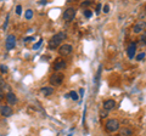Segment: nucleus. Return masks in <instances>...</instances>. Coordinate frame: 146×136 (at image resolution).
<instances>
[{
  "instance_id": "1",
  "label": "nucleus",
  "mask_w": 146,
  "mask_h": 136,
  "mask_svg": "<svg viewBox=\"0 0 146 136\" xmlns=\"http://www.w3.org/2000/svg\"><path fill=\"white\" fill-rule=\"evenodd\" d=\"M67 38V34L66 32H58L54 35V37L49 40V49L52 50V49H56L57 46H60L62 40H65Z\"/></svg>"
},
{
  "instance_id": "2",
  "label": "nucleus",
  "mask_w": 146,
  "mask_h": 136,
  "mask_svg": "<svg viewBox=\"0 0 146 136\" xmlns=\"http://www.w3.org/2000/svg\"><path fill=\"white\" fill-rule=\"evenodd\" d=\"M105 128H106V130L108 131V133H115V131L119 130L121 124L117 119H108L106 121V124H105Z\"/></svg>"
},
{
  "instance_id": "3",
  "label": "nucleus",
  "mask_w": 146,
  "mask_h": 136,
  "mask_svg": "<svg viewBox=\"0 0 146 136\" xmlns=\"http://www.w3.org/2000/svg\"><path fill=\"white\" fill-rule=\"evenodd\" d=\"M63 79H65V75L61 72H56V73H54L51 77H50V83L54 86H56V85H61Z\"/></svg>"
},
{
  "instance_id": "4",
  "label": "nucleus",
  "mask_w": 146,
  "mask_h": 136,
  "mask_svg": "<svg viewBox=\"0 0 146 136\" xmlns=\"http://www.w3.org/2000/svg\"><path fill=\"white\" fill-rule=\"evenodd\" d=\"M76 11H77V10H76L74 7H67V9H66V11L63 12V15H62L63 20H65L66 22H71L73 18H74Z\"/></svg>"
},
{
  "instance_id": "5",
  "label": "nucleus",
  "mask_w": 146,
  "mask_h": 136,
  "mask_svg": "<svg viewBox=\"0 0 146 136\" xmlns=\"http://www.w3.org/2000/svg\"><path fill=\"white\" fill-rule=\"evenodd\" d=\"M73 51V46L71 44H63L60 46V49H58V53H60L61 56H68V55H71Z\"/></svg>"
},
{
  "instance_id": "6",
  "label": "nucleus",
  "mask_w": 146,
  "mask_h": 136,
  "mask_svg": "<svg viewBox=\"0 0 146 136\" xmlns=\"http://www.w3.org/2000/svg\"><path fill=\"white\" fill-rule=\"evenodd\" d=\"M16 46V37L13 34H10V35H7V38L5 40V48L6 50H12L13 48Z\"/></svg>"
},
{
  "instance_id": "7",
  "label": "nucleus",
  "mask_w": 146,
  "mask_h": 136,
  "mask_svg": "<svg viewBox=\"0 0 146 136\" xmlns=\"http://www.w3.org/2000/svg\"><path fill=\"white\" fill-rule=\"evenodd\" d=\"M146 29V22L145 21H138L133 27V32L135 34H139L141 32H144Z\"/></svg>"
},
{
  "instance_id": "8",
  "label": "nucleus",
  "mask_w": 146,
  "mask_h": 136,
  "mask_svg": "<svg viewBox=\"0 0 146 136\" xmlns=\"http://www.w3.org/2000/svg\"><path fill=\"white\" fill-rule=\"evenodd\" d=\"M67 67V63L65 60H61V58H58V60L55 62V65H54V69L56 71V72H60L62 69H65V68Z\"/></svg>"
},
{
  "instance_id": "9",
  "label": "nucleus",
  "mask_w": 146,
  "mask_h": 136,
  "mask_svg": "<svg viewBox=\"0 0 146 136\" xmlns=\"http://www.w3.org/2000/svg\"><path fill=\"white\" fill-rule=\"evenodd\" d=\"M135 52H136V43H131L127 49V53H128V57L130 60H133L134 56H135Z\"/></svg>"
},
{
  "instance_id": "10",
  "label": "nucleus",
  "mask_w": 146,
  "mask_h": 136,
  "mask_svg": "<svg viewBox=\"0 0 146 136\" xmlns=\"http://www.w3.org/2000/svg\"><path fill=\"white\" fill-rule=\"evenodd\" d=\"M115 107H116V101L115 100H106V101L104 102V110H106L107 112L113 110Z\"/></svg>"
},
{
  "instance_id": "11",
  "label": "nucleus",
  "mask_w": 146,
  "mask_h": 136,
  "mask_svg": "<svg viewBox=\"0 0 146 136\" xmlns=\"http://www.w3.org/2000/svg\"><path fill=\"white\" fill-rule=\"evenodd\" d=\"M0 113L4 117H10L12 114V108L10 106H1L0 107Z\"/></svg>"
},
{
  "instance_id": "12",
  "label": "nucleus",
  "mask_w": 146,
  "mask_h": 136,
  "mask_svg": "<svg viewBox=\"0 0 146 136\" xmlns=\"http://www.w3.org/2000/svg\"><path fill=\"white\" fill-rule=\"evenodd\" d=\"M133 135V129L124 126V128L119 129V136H131Z\"/></svg>"
},
{
  "instance_id": "13",
  "label": "nucleus",
  "mask_w": 146,
  "mask_h": 136,
  "mask_svg": "<svg viewBox=\"0 0 146 136\" xmlns=\"http://www.w3.org/2000/svg\"><path fill=\"white\" fill-rule=\"evenodd\" d=\"M6 101L10 103V105H15V103H17V97L16 95L13 92H7L6 94Z\"/></svg>"
},
{
  "instance_id": "14",
  "label": "nucleus",
  "mask_w": 146,
  "mask_h": 136,
  "mask_svg": "<svg viewBox=\"0 0 146 136\" xmlns=\"http://www.w3.org/2000/svg\"><path fill=\"white\" fill-rule=\"evenodd\" d=\"M42 94L44 95V96H50V95H52L54 94V88H51V86H44V88H42Z\"/></svg>"
},
{
  "instance_id": "15",
  "label": "nucleus",
  "mask_w": 146,
  "mask_h": 136,
  "mask_svg": "<svg viewBox=\"0 0 146 136\" xmlns=\"http://www.w3.org/2000/svg\"><path fill=\"white\" fill-rule=\"evenodd\" d=\"M139 43H140L141 46H146V33H144L143 35H141V38H140V40H139Z\"/></svg>"
},
{
  "instance_id": "16",
  "label": "nucleus",
  "mask_w": 146,
  "mask_h": 136,
  "mask_svg": "<svg viewBox=\"0 0 146 136\" xmlns=\"http://www.w3.org/2000/svg\"><path fill=\"white\" fill-rule=\"evenodd\" d=\"M68 97H71L73 101H77V100H78L79 97H78V95H77V92L76 91H71L70 94H68Z\"/></svg>"
},
{
  "instance_id": "17",
  "label": "nucleus",
  "mask_w": 146,
  "mask_h": 136,
  "mask_svg": "<svg viewBox=\"0 0 146 136\" xmlns=\"http://www.w3.org/2000/svg\"><path fill=\"white\" fill-rule=\"evenodd\" d=\"M25 17L27 20H31L32 17H33V11H32V10H27L26 13H25Z\"/></svg>"
},
{
  "instance_id": "18",
  "label": "nucleus",
  "mask_w": 146,
  "mask_h": 136,
  "mask_svg": "<svg viewBox=\"0 0 146 136\" xmlns=\"http://www.w3.org/2000/svg\"><path fill=\"white\" fill-rule=\"evenodd\" d=\"M107 116H108V112H107L106 110H104V108H102L101 112H100V117H101V118H106Z\"/></svg>"
},
{
  "instance_id": "19",
  "label": "nucleus",
  "mask_w": 146,
  "mask_h": 136,
  "mask_svg": "<svg viewBox=\"0 0 146 136\" xmlns=\"http://www.w3.org/2000/svg\"><path fill=\"white\" fill-rule=\"evenodd\" d=\"M84 16L86 17V18H90V17L93 16V11H90V10H85V11H84Z\"/></svg>"
},
{
  "instance_id": "20",
  "label": "nucleus",
  "mask_w": 146,
  "mask_h": 136,
  "mask_svg": "<svg viewBox=\"0 0 146 136\" xmlns=\"http://www.w3.org/2000/svg\"><path fill=\"white\" fill-rule=\"evenodd\" d=\"M42 43H43V40H42V39H39V40H38V42H36V43L34 44V46H33V49H34V50H36V49H39V46H40V45H42Z\"/></svg>"
},
{
  "instance_id": "21",
  "label": "nucleus",
  "mask_w": 146,
  "mask_h": 136,
  "mask_svg": "<svg viewBox=\"0 0 146 136\" xmlns=\"http://www.w3.org/2000/svg\"><path fill=\"white\" fill-rule=\"evenodd\" d=\"M0 71H1V73H7V66L0 65Z\"/></svg>"
},
{
  "instance_id": "22",
  "label": "nucleus",
  "mask_w": 146,
  "mask_h": 136,
  "mask_svg": "<svg viewBox=\"0 0 146 136\" xmlns=\"http://www.w3.org/2000/svg\"><path fill=\"white\" fill-rule=\"evenodd\" d=\"M145 58V52H141V53H139L138 56H136V60L138 61H143Z\"/></svg>"
},
{
  "instance_id": "23",
  "label": "nucleus",
  "mask_w": 146,
  "mask_h": 136,
  "mask_svg": "<svg viewBox=\"0 0 146 136\" xmlns=\"http://www.w3.org/2000/svg\"><path fill=\"white\" fill-rule=\"evenodd\" d=\"M91 5V1H83L80 4V6L82 7H88V6H90Z\"/></svg>"
},
{
  "instance_id": "24",
  "label": "nucleus",
  "mask_w": 146,
  "mask_h": 136,
  "mask_svg": "<svg viewBox=\"0 0 146 136\" xmlns=\"http://www.w3.org/2000/svg\"><path fill=\"white\" fill-rule=\"evenodd\" d=\"M16 13H17V15H21V13H22V6H21V5H17V7H16Z\"/></svg>"
},
{
  "instance_id": "25",
  "label": "nucleus",
  "mask_w": 146,
  "mask_h": 136,
  "mask_svg": "<svg viewBox=\"0 0 146 136\" xmlns=\"http://www.w3.org/2000/svg\"><path fill=\"white\" fill-rule=\"evenodd\" d=\"M108 11H110V5H108V4H106V5L104 6V12H105V13H107Z\"/></svg>"
},
{
  "instance_id": "26",
  "label": "nucleus",
  "mask_w": 146,
  "mask_h": 136,
  "mask_svg": "<svg viewBox=\"0 0 146 136\" xmlns=\"http://www.w3.org/2000/svg\"><path fill=\"white\" fill-rule=\"evenodd\" d=\"M100 10H101V4H98V6H96V13L98 15L100 13Z\"/></svg>"
},
{
  "instance_id": "27",
  "label": "nucleus",
  "mask_w": 146,
  "mask_h": 136,
  "mask_svg": "<svg viewBox=\"0 0 146 136\" xmlns=\"http://www.w3.org/2000/svg\"><path fill=\"white\" fill-rule=\"evenodd\" d=\"M31 40H33V38H32V37H28V38H26V39H25V42L28 43V42H31Z\"/></svg>"
},
{
  "instance_id": "28",
  "label": "nucleus",
  "mask_w": 146,
  "mask_h": 136,
  "mask_svg": "<svg viewBox=\"0 0 146 136\" xmlns=\"http://www.w3.org/2000/svg\"><path fill=\"white\" fill-rule=\"evenodd\" d=\"M48 1H45V0H40V1H39V4H40V5H45V4H46Z\"/></svg>"
},
{
  "instance_id": "29",
  "label": "nucleus",
  "mask_w": 146,
  "mask_h": 136,
  "mask_svg": "<svg viewBox=\"0 0 146 136\" xmlns=\"http://www.w3.org/2000/svg\"><path fill=\"white\" fill-rule=\"evenodd\" d=\"M3 98V89H1V86H0V100Z\"/></svg>"
},
{
  "instance_id": "30",
  "label": "nucleus",
  "mask_w": 146,
  "mask_h": 136,
  "mask_svg": "<svg viewBox=\"0 0 146 136\" xmlns=\"http://www.w3.org/2000/svg\"><path fill=\"white\" fill-rule=\"evenodd\" d=\"M79 92H80V96H83V95H84V89H80Z\"/></svg>"
},
{
  "instance_id": "31",
  "label": "nucleus",
  "mask_w": 146,
  "mask_h": 136,
  "mask_svg": "<svg viewBox=\"0 0 146 136\" xmlns=\"http://www.w3.org/2000/svg\"><path fill=\"white\" fill-rule=\"evenodd\" d=\"M6 20H9V16L6 17ZM6 26H7V22H5V24H4V29H5V28H6Z\"/></svg>"
},
{
  "instance_id": "32",
  "label": "nucleus",
  "mask_w": 146,
  "mask_h": 136,
  "mask_svg": "<svg viewBox=\"0 0 146 136\" xmlns=\"http://www.w3.org/2000/svg\"><path fill=\"white\" fill-rule=\"evenodd\" d=\"M145 12H146V5H145Z\"/></svg>"
}]
</instances>
